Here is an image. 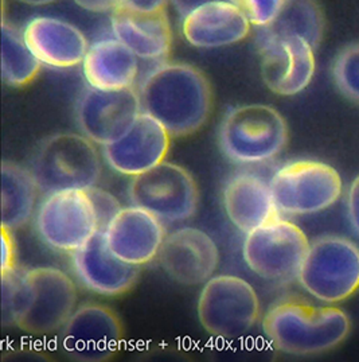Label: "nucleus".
<instances>
[{"label": "nucleus", "instance_id": "b1692460", "mask_svg": "<svg viewBox=\"0 0 359 362\" xmlns=\"http://www.w3.org/2000/svg\"><path fill=\"white\" fill-rule=\"evenodd\" d=\"M324 34V16L317 0H284L276 18L256 30L259 52L272 43L299 37L317 49Z\"/></svg>", "mask_w": 359, "mask_h": 362}, {"label": "nucleus", "instance_id": "0eeeda50", "mask_svg": "<svg viewBox=\"0 0 359 362\" xmlns=\"http://www.w3.org/2000/svg\"><path fill=\"white\" fill-rule=\"evenodd\" d=\"M298 280L318 300L343 302L358 291V247L345 237H320L310 245Z\"/></svg>", "mask_w": 359, "mask_h": 362}, {"label": "nucleus", "instance_id": "7c9ffc66", "mask_svg": "<svg viewBox=\"0 0 359 362\" xmlns=\"http://www.w3.org/2000/svg\"><path fill=\"white\" fill-rule=\"evenodd\" d=\"M347 208L350 221L353 223L354 229L359 233V175L353 181L348 195H347Z\"/></svg>", "mask_w": 359, "mask_h": 362}, {"label": "nucleus", "instance_id": "f257e3e1", "mask_svg": "<svg viewBox=\"0 0 359 362\" xmlns=\"http://www.w3.org/2000/svg\"><path fill=\"white\" fill-rule=\"evenodd\" d=\"M3 323L31 335L61 330L74 313L77 290L71 279L54 267H37L1 275Z\"/></svg>", "mask_w": 359, "mask_h": 362}, {"label": "nucleus", "instance_id": "473e14b6", "mask_svg": "<svg viewBox=\"0 0 359 362\" xmlns=\"http://www.w3.org/2000/svg\"><path fill=\"white\" fill-rule=\"evenodd\" d=\"M175 10L182 15V18H184L186 15L190 14L195 8L205 6L208 3H214V1H230V0H171Z\"/></svg>", "mask_w": 359, "mask_h": 362}, {"label": "nucleus", "instance_id": "1a4fd4ad", "mask_svg": "<svg viewBox=\"0 0 359 362\" xmlns=\"http://www.w3.org/2000/svg\"><path fill=\"white\" fill-rule=\"evenodd\" d=\"M269 183L278 210L292 216L329 209L343 192L339 173L317 160L288 163L277 170Z\"/></svg>", "mask_w": 359, "mask_h": 362}, {"label": "nucleus", "instance_id": "412c9836", "mask_svg": "<svg viewBox=\"0 0 359 362\" xmlns=\"http://www.w3.org/2000/svg\"><path fill=\"white\" fill-rule=\"evenodd\" d=\"M30 50L41 64L53 68H71L83 62L89 50L83 33L65 21L40 16L23 30Z\"/></svg>", "mask_w": 359, "mask_h": 362}, {"label": "nucleus", "instance_id": "c756f323", "mask_svg": "<svg viewBox=\"0 0 359 362\" xmlns=\"http://www.w3.org/2000/svg\"><path fill=\"white\" fill-rule=\"evenodd\" d=\"M11 232V229L1 226V275L16 269V248Z\"/></svg>", "mask_w": 359, "mask_h": 362}, {"label": "nucleus", "instance_id": "9b49d317", "mask_svg": "<svg viewBox=\"0 0 359 362\" xmlns=\"http://www.w3.org/2000/svg\"><path fill=\"white\" fill-rule=\"evenodd\" d=\"M35 225L46 245L68 253L81 248L101 230L96 206L88 190H62L46 195Z\"/></svg>", "mask_w": 359, "mask_h": 362}, {"label": "nucleus", "instance_id": "f3484780", "mask_svg": "<svg viewBox=\"0 0 359 362\" xmlns=\"http://www.w3.org/2000/svg\"><path fill=\"white\" fill-rule=\"evenodd\" d=\"M104 233L110 250L119 259L138 267L156 259L166 238L163 221L138 206L119 210Z\"/></svg>", "mask_w": 359, "mask_h": 362}, {"label": "nucleus", "instance_id": "20e7f679", "mask_svg": "<svg viewBox=\"0 0 359 362\" xmlns=\"http://www.w3.org/2000/svg\"><path fill=\"white\" fill-rule=\"evenodd\" d=\"M28 168L46 195L93 189L102 173L95 141L73 132L54 134L42 140Z\"/></svg>", "mask_w": 359, "mask_h": 362}, {"label": "nucleus", "instance_id": "423d86ee", "mask_svg": "<svg viewBox=\"0 0 359 362\" xmlns=\"http://www.w3.org/2000/svg\"><path fill=\"white\" fill-rule=\"evenodd\" d=\"M198 320L208 334L235 341L260 320V299L247 280L235 275L208 279L198 299Z\"/></svg>", "mask_w": 359, "mask_h": 362}, {"label": "nucleus", "instance_id": "4be33fe9", "mask_svg": "<svg viewBox=\"0 0 359 362\" xmlns=\"http://www.w3.org/2000/svg\"><path fill=\"white\" fill-rule=\"evenodd\" d=\"M223 208L232 223L250 233L265 223L280 218L271 183L253 174H240L223 190Z\"/></svg>", "mask_w": 359, "mask_h": 362}, {"label": "nucleus", "instance_id": "6ab92c4d", "mask_svg": "<svg viewBox=\"0 0 359 362\" xmlns=\"http://www.w3.org/2000/svg\"><path fill=\"white\" fill-rule=\"evenodd\" d=\"M114 38L143 59H162L168 56L172 34L166 8L141 11L122 4L112 11Z\"/></svg>", "mask_w": 359, "mask_h": 362}, {"label": "nucleus", "instance_id": "2eb2a0df", "mask_svg": "<svg viewBox=\"0 0 359 362\" xmlns=\"http://www.w3.org/2000/svg\"><path fill=\"white\" fill-rule=\"evenodd\" d=\"M171 144L166 128L141 112L120 139L102 146L107 163L116 173L136 177L165 162Z\"/></svg>", "mask_w": 359, "mask_h": 362}, {"label": "nucleus", "instance_id": "bb28decb", "mask_svg": "<svg viewBox=\"0 0 359 362\" xmlns=\"http://www.w3.org/2000/svg\"><path fill=\"white\" fill-rule=\"evenodd\" d=\"M332 77L345 98L359 104V43L345 47L334 62Z\"/></svg>", "mask_w": 359, "mask_h": 362}, {"label": "nucleus", "instance_id": "f704fd0d", "mask_svg": "<svg viewBox=\"0 0 359 362\" xmlns=\"http://www.w3.org/2000/svg\"><path fill=\"white\" fill-rule=\"evenodd\" d=\"M20 3H25V4H30V6H45V4H50L56 0H18Z\"/></svg>", "mask_w": 359, "mask_h": 362}, {"label": "nucleus", "instance_id": "4468645a", "mask_svg": "<svg viewBox=\"0 0 359 362\" xmlns=\"http://www.w3.org/2000/svg\"><path fill=\"white\" fill-rule=\"evenodd\" d=\"M158 262L174 281L196 286L213 278L220 264V252L206 232L182 228L166 236Z\"/></svg>", "mask_w": 359, "mask_h": 362}, {"label": "nucleus", "instance_id": "f03ea898", "mask_svg": "<svg viewBox=\"0 0 359 362\" xmlns=\"http://www.w3.org/2000/svg\"><path fill=\"white\" fill-rule=\"evenodd\" d=\"M141 112L165 127L171 138L193 135L206 124L213 107L208 77L189 64H163L139 89Z\"/></svg>", "mask_w": 359, "mask_h": 362}, {"label": "nucleus", "instance_id": "a211bd4d", "mask_svg": "<svg viewBox=\"0 0 359 362\" xmlns=\"http://www.w3.org/2000/svg\"><path fill=\"white\" fill-rule=\"evenodd\" d=\"M265 85L280 96H295L310 85L315 74V49L303 38L292 37L260 52Z\"/></svg>", "mask_w": 359, "mask_h": 362}, {"label": "nucleus", "instance_id": "dca6fc26", "mask_svg": "<svg viewBox=\"0 0 359 362\" xmlns=\"http://www.w3.org/2000/svg\"><path fill=\"white\" fill-rule=\"evenodd\" d=\"M71 267L83 287L102 296H119L132 290L140 269L110 250L104 230H98L81 248L71 253Z\"/></svg>", "mask_w": 359, "mask_h": 362}, {"label": "nucleus", "instance_id": "c85d7f7f", "mask_svg": "<svg viewBox=\"0 0 359 362\" xmlns=\"http://www.w3.org/2000/svg\"><path fill=\"white\" fill-rule=\"evenodd\" d=\"M88 192L95 202L98 220H100V228L101 230H105L107 225L113 218V216L120 210V204L110 193L102 192L96 187L89 189Z\"/></svg>", "mask_w": 359, "mask_h": 362}, {"label": "nucleus", "instance_id": "2f4dec72", "mask_svg": "<svg viewBox=\"0 0 359 362\" xmlns=\"http://www.w3.org/2000/svg\"><path fill=\"white\" fill-rule=\"evenodd\" d=\"M74 3L92 13H107L124 4V0H74Z\"/></svg>", "mask_w": 359, "mask_h": 362}, {"label": "nucleus", "instance_id": "5701e85b", "mask_svg": "<svg viewBox=\"0 0 359 362\" xmlns=\"http://www.w3.org/2000/svg\"><path fill=\"white\" fill-rule=\"evenodd\" d=\"M139 57L119 40H102L92 45L83 62L88 84L97 89L132 88L139 73Z\"/></svg>", "mask_w": 359, "mask_h": 362}, {"label": "nucleus", "instance_id": "ddd939ff", "mask_svg": "<svg viewBox=\"0 0 359 362\" xmlns=\"http://www.w3.org/2000/svg\"><path fill=\"white\" fill-rule=\"evenodd\" d=\"M140 113V98L134 86L117 90L89 86L76 104L77 126L83 135L101 146L120 139Z\"/></svg>", "mask_w": 359, "mask_h": 362}, {"label": "nucleus", "instance_id": "aec40b11", "mask_svg": "<svg viewBox=\"0 0 359 362\" xmlns=\"http://www.w3.org/2000/svg\"><path fill=\"white\" fill-rule=\"evenodd\" d=\"M250 22L232 1H214L195 8L182 21L186 41L195 47L216 49L247 38Z\"/></svg>", "mask_w": 359, "mask_h": 362}, {"label": "nucleus", "instance_id": "cd10ccee", "mask_svg": "<svg viewBox=\"0 0 359 362\" xmlns=\"http://www.w3.org/2000/svg\"><path fill=\"white\" fill-rule=\"evenodd\" d=\"M235 4L249 22L256 28L271 23L281 10L284 0H230Z\"/></svg>", "mask_w": 359, "mask_h": 362}, {"label": "nucleus", "instance_id": "393cba45", "mask_svg": "<svg viewBox=\"0 0 359 362\" xmlns=\"http://www.w3.org/2000/svg\"><path fill=\"white\" fill-rule=\"evenodd\" d=\"M41 193L30 168L14 162L1 163V226L20 229L26 226Z\"/></svg>", "mask_w": 359, "mask_h": 362}, {"label": "nucleus", "instance_id": "7ed1b4c3", "mask_svg": "<svg viewBox=\"0 0 359 362\" xmlns=\"http://www.w3.org/2000/svg\"><path fill=\"white\" fill-rule=\"evenodd\" d=\"M350 327L343 310L295 299L273 305L263 320L264 334L271 345L290 356H314L336 348Z\"/></svg>", "mask_w": 359, "mask_h": 362}, {"label": "nucleus", "instance_id": "9d476101", "mask_svg": "<svg viewBox=\"0 0 359 362\" xmlns=\"http://www.w3.org/2000/svg\"><path fill=\"white\" fill-rule=\"evenodd\" d=\"M310 245L298 225L277 218L248 233L242 253L249 269L257 276L288 281L299 276Z\"/></svg>", "mask_w": 359, "mask_h": 362}, {"label": "nucleus", "instance_id": "f8f14e48", "mask_svg": "<svg viewBox=\"0 0 359 362\" xmlns=\"http://www.w3.org/2000/svg\"><path fill=\"white\" fill-rule=\"evenodd\" d=\"M124 326L111 307L85 303L61 329V348L70 360L107 362L123 348Z\"/></svg>", "mask_w": 359, "mask_h": 362}, {"label": "nucleus", "instance_id": "39448f33", "mask_svg": "<svg viewBox=\"0 0 359 362\" xmlns=\"http://www.w3.org/2000/svg\"><path fill=\"white\" fill-rule=\"evenodd\" d=\"M218 143L222 153L235 163H264L286 148L288 126L281 113L271 105H241L222 119Z\"/></svg>", "mask_w": 359, "mask_h": 362}, {"label": "nucleus", "instance_id": "6e6552de", "mask_svg": "<svg viewBox=\"0 0 359 362\" xmlns=\"http://www.w3.org/2000/svg\"><path fill=\"white\" fill-rule=\"evenodd\" d=\"M128 197L134 206L150 211L163 223L186 221L199 206V189L193 175L172 162H162L132 177Z\"/></svg>", "mask_w": 359, "mask_h": 362}, {"label": "nucleus", "instance_id": "72a5a7b5", "mask_svg": "<svg viewBox=\"0 0 359 362\" xmlns=\"http://www.w3.org/2000/svg\"><path fill=\"white\" fill-rule=\"evenodd\" d=\"M168 0H124V4L141 10V11H156L166 8Z\"/></svg>", "mask_w": 359, "mask_h": 362}, {"label": "nucleus", "instance_id": "a878e982", "mask_svg": "<svg viewBox=\"0 0 359 362\" xmlns=\"http://www.w3.org/2000/svg\"><path fill=\"white\" fill-rule=\"evenodd\" d=\"M41 69V62L30 50L25 35L14 25L1 23V77L10 86L30 84Z\"/></svg>", "mask_w": 359, "mask_h": 362}]
</instances>
